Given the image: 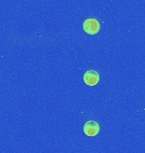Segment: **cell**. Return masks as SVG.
<instances>
[{"mask_svg": "<svg viewBox=\"0 0 145 153\" xmlns=\"http://www.w3.org/2000/svg\"><path fill=\"white\" fill-rule=\"evenodd\" d=\"M82 27H83L84 32L87 34L95 35L100 31V23L96 19L88 18L83 22Z\"/></svg>", "mask_w": 145, "mask_h": 153, "instance_id": "cell-1", "label": "cell"}, {"mask_svg": "<svg viewBox=\"0 0 145 153\" xmlns=\"http://www.w3.org/2000/svg\"><path fill=\"white\" fill-rule=\"evenodd\" d=\"M99 131V124L95 121H87L83 126V132L87 136H96Z\"/></svg>", "mask_w": 145, "mask_h": 153, "instance_id": "cell-2", "label": "cell"}, {"mask_svg": "<svg viewBox=\"0 0 145 153\" xmlns=\"http://www.w3.org/2000/svg\"><path fill=\"white\" fill-rule=\"evenodd\" d=\"M100 76L98 71L94 70H88L83 75V81L88 86H94L99 82Z\"/></svg>", "mask_w": 145, "mask_h": 153, "instance_id": "cell-3", "label": "cell"}]
</instances>
